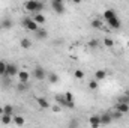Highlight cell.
Instances as JSON below:
<instances>
[{"label": "cell", "instance_id": "obj_28", "mask_svg": "<svg viewBox=\"0 0 129 128\" xmlns=\"http://www.w3.org/2000/svg\"><path fill=\"white\" fill-rule=\"evenodd\" d=\"M104 45H105V47H108V48H111V47L114 45V41H113L111 38H108V36H107V38L104 39Z\"/></svg>", "mask_w": 129, "mask_h": 128}, {"label": "cell", "instance_id": "obj_37", "mask_svg": "<svg viewBox=\"0 0 129 128\" xmlns=\"http://www.w3.org/2000/svg\"><path fill=\"white\" fill-rule=\"evenodd\" d=\"M57 2H63V3H64V0H57Z\"/></svg>", "mask_w": 129, "mask_h": 128}, {"label": "cell", "instance_id": "obj_12", "mask_svg": "<svg viewBox=\"0 0 129 128\" xmlns=\"http://www.w3.org/2000/svg\"><path fill=\"white\" fill-rule=\"evenodd\" d=\"M30 89V83H23V81H18V84H17V92L18 94H24L26 91H29Z\"/></svg>", "mask_w": 129, "mask_h": 128}, {"label": "cell", "instance_id": "obj_4", "mask_svg": "<svg viewBox=\"0 0 129 128\" xmlns=\"http://www.w3.org/2000/svg\"><path fill=\"white\" fill-rule=\"evenodd\" d=\"M51 8L56 14H64V5L63 2H57V0H51Z\"/></svg>", "mask_w": 129, "mask_h": 128}, {"label": "cell", "instance_id": "obj_29", "mask_svg": "<svg viewBox=\"0 0 129 128\" xmlns=\"http://www.w3.org/2000/svg\"><path fill=\"white\" fill-rule=\"evenodd\" d=\"M74 75H75V78H78V80H83V78H84V72H83L81 69H77V71L74 72Z\"/></svg>", "mask_w": 129, "mask_h": 128}, {"label": "cell", "instance_id": "obj_18", "mask_svg": "<svg viewBox=\"0 0 129 128\" xmlns=\"http://www.w3.org/2000/svg\"><path fill=\"white\" fill-rule=\"evenodd\" d=\"M116 15V11L114 9H107L105 12H104V20H110V18H113Z\"/></svg>", "mask_w": 129, "mask_h": 128}, {"label": "cell", "instance_id": "obj_9", "mask_svg": "<svg viewBox=\"0 0 129 128\" xmlns=\"http://www.w3.org/2000/svg\"><path fill=\"white\" fill-rule=\"evenodd\" d=\"M116 110H119L120 113H123V115H126L129 112V102H117L116 104Z\"/></svg>", "mask_w": 129, "mask_h": 128}, {"label": "cell", "instance_id": "obj_7", "mask_svg": "<svg viewBox=\"0 0 129 128\" xmlns=\"http://www.w3.org/2000/svg\"><path fill=\"white\" fill-rule=\"evenodd\" d=\"M89 125L93 128H98L101 127L102 124H101V115H93V116H90L89 118Z\"/></svg>", "mask_w": 129, "mask_h": 128}, {"label": "cell", "instance_id": "obj_23", "mask_svg": "<svg viewBox=\"0 0 129 128\" xmlns=\"http://www.w3.org/2000/svg\"><path fill=\"white\" fill-rule=\"evenodd\" d=\"M111 118H113V121H119V119H122V118H123V113H120L119 110H116V112H113V113H111Z\"/></svg>", "mask_w": 129, "mask_h": 128}, {"label": "cell", "instance_id": "obj_34", "mask_svg": "<svg viewBox=\"0 0 129 128\" xmlns=\"http://www.w3.org/2000/svg\"><path fill=\"white\" fill-rule=\"evenodd\" d=\"M72 2H74V3H77V5H78V3H81V2H83V0H72Z\"/></svg>", "mask_w": 129, "mask_h": 128}, {"label": "cell", "instance_id": "obj_22", "mask_svg": "<svg viewBox=\"0 0 129 128\" xmlns=\"http://www.w3.org/2000/svg\"><path fill=\"white\" fill-rule=\"evenodd\" d=\"M38 104H39L42 109H48V107H50V102H48L45 98H38Z\"/></svg>", "mask_w": 129, "mask_h": 128}, {"label": "cell", "instance_id": "obj_17", "mask_svg": "<svg viewBox=\"0 0 129 128\" xmlns=\"http://www.w3.org/2000/svg\"><path fill=\"white\" fill-rule=\"evenodd\" d=\"M107 77V72L104 71V69H98L96 72H95V78H96L98 81H101V80H104Z\"/></svg>", "mask_w": 129, "mask_h": 128}, {"label": "cell", "instance_id": "obj_1", "mask_svg": "<svg viewBox=\"0 0 129 128\" xmlns=\"http://www.w3.org/2000/svg\"><path fill=\"white\" fill-rule=\"evenodd\" d=\"M23 26H24L27 30H30V32H36V30L39 29V24H38L33 18H24V20H23Z\"/></svg>", "mask_w": 129, "mask_h": 128}, {"label": "cell", "instance_id": "obj_15", "mask_svg": "<svg viewBox=\"0 0 129 128\" xmlns=\"http://www.w3.org/2000/svg\"><path fill=\"white\" fill-rule=\"evenodd\" d=\"M33 20H35V21H36V23H38V24H44V23H45V20H47V18H45V15H42V14H41V12H38V14H36V15H35V17H33Z\"/></svg>", "mask_w": 129, "mask_h": 128}, {"label": "cell", "instance_id": "obj_3", "mask_svg": "<svg viewBox=\"0 0 129 128\" xmlns=\"http://www.w3.org/2000/svg\"><path fill=\"white\" fill-rule=\"evenodd\" d=\"M33 77L36 78V80H45V77H47V72H45V68H42V66H35V69H33Z\"/></svg>", "mask_w": 129, "mask_h": 128}, {"label": "cell", "instance_id": "obj_36", "mask_svg": "<svg viewBox=\"0 0 129 128\" xmlns=\"http://www.w3.org/2000/svg\"><path fill=\"white\" fill-rule=\"evenodd\" d=\"M2 29H3V27H2V23H0V30H2Z\"/></svg>", "mask_w": 129, "mask_h": 128}, {"label": "cell", "instance_id": "obj_21", "mask_svg": "<svg viewBox=\"0 0 129 128\" xmlns=\"http://www.w3.org/2000/svg\"><path fill=\"white\" fill-rule=\"evenodd\" d=\"M12 121L15 125H24V122H26L23 116H12Z\"/></svg>", "mask_w": 129, "mask_h": 128}, {"label": "cell", "instance_id": "obj_32", "mask_svg": "<svg viewBox=\"0 0 129 128\" xmlns=\"http://www.w3.org/2000/svg\"><path fill=\"white\" fill-rule=\"evenodd\" d=\"M64 107H68V109H74V107H75V102H74V101H66V102H64Z\"/></svg>", "mask_w": 129, "mask_h": 128}, {"label": "cell", "instance_id": "obj_14", "mask_svg": "<svg viewBox=\"0 0 129 128\" xmlns=\"http://www.w3.org/2000/svg\"><path fill=\"white\" fill-rule=\"evenodd\" d=\"M90 24H92L93 29H102V27H104V21H102L101 18H93Z\"/></svg>", "mask_w": 129, "mask_h": 128}, {"label": "cell", "instance_id": "obj_26", "mask_svg": "<svg viewBox=\"0 0 129 128\" xmlns=\"http://www.w3.org/2000/svg\"><path fill=\"white\" fill-rule=\"evenodd\" d=\"M48 81H50V83H57V81H59V75L54 74V72H51V74L48 75Z\"/></svg>", "mask_w": 129, "mask_h": 128}, {"label": "cell", "instance_id": "obj_35", "mask_svg": "<svg viewBox=\"0 0 129 128\" xmlns=\"http://www.w3.org/2000/svg\"><path fill=\"white\" fill-rule=\"evenodd\" d=\"M2 115H3V107L0 105V116H2Z\"/></svg>", "mask_w": 129, "mask_h": 128}, {"label": "cell", "instance_id": "obj_27", "mask_svg": "<svg viewBox=\"0 0 129 128\" xmlns=\"http://www.w3.org/2000/svg\"><path fill=\"white\" fill-rule=\"evenodd\" d=\"M6 65L8 63H6L5 60H0V77L6 74Z\"/></svg>", "mask_w": 129, "mask_h": 128}, {"label": "cell", "instance_id": "obj_19", "mask_svg": "<svg viewBox=\"0 0 129 128\" xmlns=\"http://www.w3.org/2000/svg\"><path fill=\"white\" fill-rule=\"evenodd\" d=\"M3 115H11V116H14V107H12L11 104H6V105L3 107Z\"/></svg>", "mask_w": 129, "mask_h": 128}, {"label": "cell", "instance_id": "obj_2", "mask_svg": "<svg viewBox=\"0 0 129 128\" xmlns=\"http://www.w3.org/2000/svg\"><path fill=\"white\" fill-rule=\"evenodd\" d=\"M18 71H20V66L15 63H8L6 65V74L5 75H8V77H15L17 74H18Z\"/></svg>", "mask_w": 129, "mask_h": 128}, {"label": "cell", "instance_id": "obj_13", "mask_svg": "<svg viewBox=\"0 0 129 128\" xmlns=\"http://www.w3.org/2000/svg\"><path fill=\"white\" fill-rule=\"evenodd\" d=\"M111 122H113L111 113H104V115H101V124H102V125H110Z\"/></svg>", "mask_w": 129, "mask_h": 128}, {"label": "cell", "instance_id": "obj_10", "mask_svg": "<svg viewBox=\"0 0 129 128\" xmlns=\"http://www.w3.org/2000/svg\"><path fill=\"white\" fill-rule=\"evenodd\" d=\"M35 36H36V39H39V41H44V39H47L48 32H47L44 27H39V29L35 32Z\"/></svg>", "mask_w": 129, "mask_h": 128}, {"label": "cell", "instance_id": "obj_5", "mask_svg": "<svg viewBox=\"0 0 129 128\" xmlns=\"http://www.w3.org/2000/svg\"><path fill=\"white\" fill-rule=\"evenodd\" d=\"M38 5H39V0H27L24 3V8L29 12H38Z\"/></svg>", "mask_w": 129, "mask_h": 128}, {"label": "cell", "instance_id": "obj_24", "mask_svg": "<svg viewBox=\"0 0 129 128\" xmlns=\"http://www.w3.org/2000/svg\"><path fill=\"white\" fill-rule=\"evenodd\" d=\"M98 83H99V81H98L96 78H95V80H90V81H89V89H90V91H96L98 86H99Z\"/></svg>", "mask_w": 129, "mask_h": 128}, {"label": "cell", "instance_id": "obj_33", "mask_svg": "<svg viewBox=\"0 0 129 128\" xmlns=\"http://www.w3.org/2000/svg\"><path fill=\"white\" fill-rule=\"evenodd\" d=\"M53 112H56V113L60 112V107H59V105H54V107H53Z\"/></svg>", "mask_w": 129, "mask_h": 128}, {"label": "cell", "instance_id": "obj_20", "mask_svg": "<svg viewBox=\"0 0 129 128\" xmlns=\"http://www.w3.org/2000/svg\"><path fill=\"white\" fill-rule=\"evenodd\" d=\"M0 119H2V124H5V125H8V124L12 122V116L11 115H2Z\"/></svg>", "mask_w": 129, "mask_h": 128}, {"label": "cell", "instance_id": "obj_6", "mask_svg": "<svg viewBox=\"0 0 129 128\" xmlns=\"http://www.w3.org/2000/svg\"><path fill=\"white\" fill-rule=\"evenodd\" d=\"M17 78H18V81H23V83H29L30 74H29V71L20 69V71H18V74H17Z\"/></svg>", "mask_w": 129, "mask_h": 128}, {"label": "cell", "instance_id": "obj_8", "mask_svg": "<svg viewBox=\"0 0 129 128\" xmlns=\"http://www.w3.org/2000/svg\"><path fill=\"white\" fill-rule=\"evenodd\" d=\"M107 23H108V26H110L111 29H120V26H122V23H120V20H119L117 15H114L113 18L107 20Z\"/></svg>", "mask_w": 129, "mask_h": 128}, {"label": "cell", "instance_id": "obj_16", "mask_svg": "<svg viewBox=\"0 0 129 128\" xmlns=\"http://www.w3.org/2000/svg\"><path fill=\"white\" fill-rule=\"evenodd\" d=\"M20 45H21L24 50H29V48L32 47V42H30V39H27V38H23V39L20 41Z\"/></svg>", "mask_w": 129, "mask_h": 128}, {"label": "cell", "instance_id": "obj_25", "mask_svg": "<svg viewBox=\"0 0 129 128\" xmlns=\"http://www.w3.org/2000/svg\"><path fill=\"white\" fill-rule=\"evenodd\" d=\"M56 102L57 104H60V105H64V102H66V99H64V94H59V95H56Z\"/></svg>", "mask_w": 129, "mask_h": 128}, {"label": "cell", "instance_id": "obj_30", "mask_svg": "<svg viewBox=\"0 0 129 128\" xmlns=\"http://www.w3.org/2000/svg\"><path fill=\"white\" fill-rule=\"evenodd\" d=\"M98 45H99V41H98V39H92V41H89V47H90V48H96Z\"/></svg>", "mask_w": 129, "mask_h": 128}, {"label": "cell", "instance_id": "obj_31", "mask_svg": "<svg viewBox=\"0 0 129 128\" xmlns=\"http://www.w3.org/2000/svg\"><path fill=\"white\" fill-rule=\"evenodd\" d=\"M64 99L66 101H74V95L71 92H64Z\"/></svg>", "mask_w": 129, "mask_h": 128}, {"label": "cell", "instance_id": "obj_11", "mask_svg": "<svg viewBox=\"0 0 129 128\" xmlns=\"http://www.w3.org/2000/svg\"><path fill=\"white\" fill-rule=\"evenodd\" d=\"M0 23H2V27H3L5 30H9V29H12V27H14V21H12V20H11L9 17L3 18V20H2Z\"/></svg>", "mask_w": 129, "mask_h": 128}]
</instances>
